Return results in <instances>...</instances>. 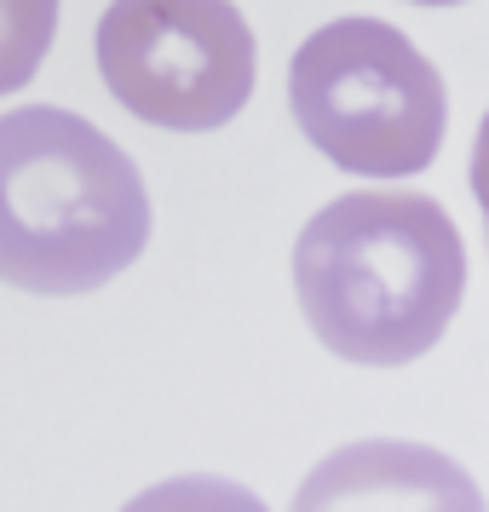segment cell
I'll return each instance as SVG.
<instances>
[{"instance_id": "obj_5", "label": "cell", "mask_w": 489, "mask_h": 512, "mask_svg": "<svg viewBox=\"0 0 489 512\" xmlns=\"http://www.w3.org/2000/svg\"><path fill=\"white\" fill-rule=\"evenodd\" d=\"M58 29V0H0V98L41 70Z\"/></svg>"}, {"instance_id": "obj_3", "label": "cell", "mask_w": 489, "mask_h": 512, "mask_svg": "<svg viewBox=\"0 0 489 512\" xmlns=\"http://www.w3.org/2000/svg\"><path fill=\"white\" fill-rule=\"evenodd\" d=\"M300 133L346 173L403 179L438 156L449 98L443 75L403 29L380 18L323 24L288 64Z\"/></svg>"}, {"instance_id": "obj_2", "label": "cell", "mask_w": 489, "mask_h": 512, "mask_svg": "<svg viewBox=\"0 0 489 512\" xmlns=\"http://www.w3.org/2000/svg\"><path fill=\"white\" fill-rule=\"evenodd\" d=\"M150 242V190L133 156L87 116L24 104L0 116V282L93 294Z\"/></svg>"}, {"instance_id": "obj_6", "label": "cell", "mask_w": 489, "mask_h": 512, "mask_svg": "<svg viewBox=\"0 0 489 512\" xmlns=\"http://www.w3.org/2000/svg\"><path fill=\"white\" fill-rule=\"evenodd\" d=\"M415 6H455V0H415Z\"/></svg>"}, {"instance_id": "obj_4", "label": "cell", "mask_w": 489, "mask_h": 512, "mask_svg": "<svg viewBox=\"0 0 489 512\" xmlns=\"http://www.w3.org/2000/svg\"><path fill=\"white\" fill-rule=\"evenodd\" d=\"M98 70L127 116L213 133L254 93V29L231 0H110Z\"/></svg>"}, {"instance_id": "obj_1", "label": "cell", "mask_w": 489, "mask_h": 512, "mask_svg": "<svg viewBox=\"0 0 489 512\" xmlns=\"http://www.w3.org/2000/svg\"><path fill=\"white\" fill-rule=\"evenodd\" d=\"M294 288L311 334L346 363H415L455 323L466 248L420 190H351L294 242Z\"/></svg>"}]
</instances>
